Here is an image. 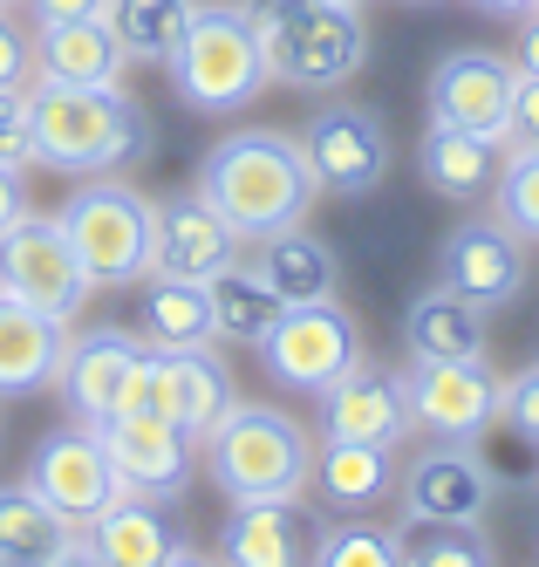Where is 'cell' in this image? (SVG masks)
<instances>
[{"label":"cell","instance_id":"obj_37","mask_svg":"<svg viewBox=\"0 0 539 567\" xmlns=\"http://www.w3.org/2000/svg\"><path fill=\"white\" fill-rule=\"evenodd\" d=\"M34 83V42L14 21V8H0V90H28Z\"/></svg>","mask_w":539,"mask_h":567},{"label":"cell","instance_id":"obj_35","mask_svg":"<svg viewBox=\"0 0 539 567\" xmlns=\"http://www.w3.org/2000/svg\"><path fill=\"white\" fill-rule=\"evenodd\" d=\"M34 116H28V90H0V172H34Z\"/></svg>","mask_w":539,"mask_h":567},{"label":"cell","instance_id":"obj_2","mask_svg":"<svg viewBox=\"0 0 539 567\" xmlns=\"http://www.w3.org/2000/svg\"><path fill=\"white\" fill-rule=\"evenodd\" d=\"M198 472L213 478V493L232 506L253 499H308L314 478V431L280 411V403L239 396L232 411L198 437Z\"/></svg>","mask_w":539,"mask_h":567},{"label":"cell","instance_id":"obj_21","mask_svg":"<svg viewBox=\"0 0 539 567\" xmlns=\"http://www.w3.org/2000/svg\"><path fill=\"white\" fill-rule=\"evenodd\" d=\"M396 478H403V452L396 444H355V437H321L314 444V478L308 493L321 513H376L383 499H396Z\"/></svg>","mask_w":539,"mask_h":567},{"label":"cell","instance_id":"obj_25","mask_svg":"<svg viewBox=\"0 0 539 567\" xmlns=\"http://www.w3.org/2000/svg\"><path fill=\"white\" fill-rule=\"evenodd\" d=\"M62 321H49L41 308L0 295V396H34L55 383L62 362Z\"/></svg>","mask_w":539,"mask_h":567},{"label":"cell","instance_id":"obj_27","mask_svg":"<svg viewBox=\"0 0 539 567\" xmlns=\"http://www.w3.org/2000/svg\"><path fill=\"white\" fill-rule=\"evenodd\" d=\"M403 349L410 362H465V355H485V308L458 301L450 288H431L403 308Z\"/></svg>","mask_w":539,"mask_h":567},{"label":"cell","instance_id":"obj_15","mask_svg":"<svg viewBox=\"0 0 539 567\" xmlns=\"http://www.w3.org/2000/svg\"><path fill=\"white\" fill-rule=\"evenodd\" d=\"M499 478H491L478 444H424L417 458H403L396 478V506L403 519H424V526H478Z\"/></svg>","mask_w":539,"mask_h":567},{"label":"cell","instance_id":"obj_30","mask_svg":"<svg viewBox=\"0 0 539 567\" xmlns=\"http://www.w3.org/2000/svg\"><path fill=\"white\" fill-rule=\"evenodd\" d=\"M69 540V519L34 493L28 478L0 485V560L8 567H49Z\"/></svg>","mask_w":539,"mask_h":567},{"label":"cell","instance_id":"obj_48","mask_svg":"<svg viewBox=\"0 0 539 567\" xmlns=\"http://www.w3.org/2000/svg\"><path fill=\"white\" fill-rule=\"evenodd\" d=\"M532 8H539V0H532Z\"/></svg>","mask_w":539,"mask_h":567},{"label":"cell","instance_id":"obj_29","mask_svg":"<svg viewBox=\"0 0 539 567\" xmlns=\"http://www.w3.org/2000/svg\"><path fill=\"white\" fill-rule=\"evenodd\" d=\"M205 295H213V336L219 342H246V349H260V336L280 321V295H273V280L253 267V260H232L219 267L213 280H205Z\"/></svg>","mask_w":539,"mask_h":567},{"label":"cell","instance_id":"obj_44","mask_svg":"<svg viewBox=\"0 0 539 567\" xmlns=\"http://www.w3.org/2000/svg\"><path fill=\"white\" fill-rule=\"evenodd\" d=\"M164 567H219V560H213V554H198V547H185V554H172Z\"/></svg>","mask_w":539,"mask_h":567},{"label":"cell","instance_id":"obj_24","mask_svg":"<svg viewBox=\"0 0 539 567\" xmlns=\"http://www.w3.org/2000/svg\"><path fill=\"white\" fill-rule=\"evenodd\" d=\"M253 267L273 280V295L294 308V301H328L342 295V254L301 219V226H280L267 239H253Z\"/></svg>","mask_w":539,"mask_h":567},{"label":"cell","instance_id":"obj_46","mask_svg":"<svg viewBox=\"0 0 539 567\" xmlns=\"http://www.w3.org/2000/svg\"><path fill=\"white\" fill-rule=\"evenodd\" d=\"M0 8H21V0H0Z\"/></svg>","mask_w":539,"mask_h":567},{"label":"cell","instance_id":"obj_16","mask_svg":"<svg viewBox=\"0 0 539 567\" xmlns=\"http://www.w3.org/2000/svg\"><path fill=\"white\" fill-rule=\"evenodd\" d=\"M512 90H519V62L512 55H499V49H450L431 69V124H450V131L506 144Z\"/></svg>","mask_w":539,"mask_h":567},{"label":"cell","instance_id":"obj_32","mask_svg":"<svg viewBox=\"0 0 539 567\" xmlns=\"http://www.w3.org/2000/svg\"><path fill=\"white\" fill-rule=\"evenodd\" d=\"M396 567H499L485 526H424L403 519L396 526Z\"/></svg>","mask_w":539,"mask_h":567},{"label":"cell","instance_id":"obj_39","mask_svg":"<svg viewBox=\"0 0 539 567\" xmlns=\"http://www.w3.org/2000/svg\"><path fill=\"white\" fill-rule=\"evenodd\" d=\"M21 8H28L34 28H41V21H82V14H103V0H21Z\"/></svg>","mask_w":539,"mask_h":567},{"label":"cell","instance_id":"obj_10","mask_svg":"<svg viewBox=\"0 0 539 567\" xmlns=\"http://www.w3.org/2000/svg\"><path fill=\"white\" fill-rule=\"evenodd\" d=\"M28 485L69 519V534H90L116 499H131L123 478H116V465H110V452H103V437L90 424L41 431L34 452H28Z\"/></svg>","mask_w":539,"mask_h":567},{"label":"cell","instance_id":"obj_18","mask_svg":"<svg viewBox=\"0 0 539 567\" xmlns=\"http://www.w3.org/2000/svg\"><path fill=\"white\" fill-rule=\"evenodd\" d=\"M301 151H308L321 192H335V198H362L390 178V131H383V116L362 110V103L314 110L308 131H301Z\"/></svg>","mask_w":539,"mask_h":567},{"label":"cell","instance_id":"obj_19","mask_svg":"<svg viewBox=\"0 0 539 567\" xmlns=\"http://www.w3.org/2000/svg\"><path fill=\"white\" fill-rule=\"evenodd\" d=\"M239 247H246L239 226L198 185L191 192H172V198H151V274L213 280L219 267L239 260Z\"/></svg>","mask_w":539,"mask_h":567},{"label":"cell","instance_id":"obj_36","mask_svg":"<svg viewBox=\"0 0 539 567\" xmlns=\"http://www.w3.org/2000/svg\"><path fill=\"white\" fill-rule=\"evenodd\" d=\"M499 424H506L519 444H539V362H526L519 377L499 383Z\"/></svg>","mask_w":539,"mask_h":567},{"label":"cell","instance_id":"obj_12","mask_svg":"<svg viewBox=\"0 0 539 567\" xmlns=\"http://www.w3.org/2000/svg\"><path fill=\"white\" fill-rule=\"evenodd\" d=\"M314 424H321V437L396 444V452H403V444L417 437V417H410V383H403V370H390V362H376V355L362 349L349 370L314 396Z\"/></svg>","mask_w":539,"mask_h":567},{"label":"cell","instance_id":"obj_7","mask_svg":"<svg viewBox=\"0 0 539 567\" xmlns=\"http://www.w3.org/2000/svg\"><path fill=\"white\" fill-rule=\"evenodd\" d=\"M362 349H369L362 321L335 295L328 301H294V308H280V321L260 336V370H267V383L294 390V396H321Z\"/></svg>","mask_w":539,"mask_h":567},{"label":"cell","instance_id":"obj_45","mask_svg":"<svg viewBox=\"0 0 539 567\" xmlns=\"http://www.w3.org/2000/svg\"><path fill=\"white\" fill-rule=\"evenodd\" d=\"M410 8H431V0H410Z\"/></svg>","mask_w":539,"mask_h":567},{"label":"cell","instance_id":"obj_9","mask_svg":"<svg viewBox=\"0 0 539 567\" xmlns=\"http://www.w3.org/2000/svg\"><path fill=\"white\" fill-rule=\"evenodd\" d=\"M239 403V383L226 370V355L205 342V349H144L131 390H123V411H151V417H172L191 437H205L226 411Z\"/></svg>","mask_w":539,"mask_h":567},{"label":"cell","instance_id":"obj_3","mask_svg":"<svg viewBox=\"0 0 539 567\" xmlns=\"http://www.w3.org/2000/svg\"><path fill=\"white\" fill-rule=\"evenodd\" d=\"M28 116H34V157L49 172L103 178V172H131L137 157H151V116L123 83L110 90L28 83Z\"/></svg>","mask_w":539,"mask_h":567},{"label":"cell","instance_id":"obj_17","mask_svg":"<svg viewBox=\"0 0 539 567\" xmlns=\"http://www.w3.org/2000/svg\"><path fill=\"white\" fill-rule=\"evenodd\" d=\"M144 355V336L137 329H69L62 336V362H55V396L69 403L75 424H110L123 411V390H131V370Z\"/></svg>","mask_w":539,"mask_h":567},{"label":"cell","instance_id":"obj_49","mask_svg":"<svg viewBox=\"0 0 539 567\" xmlns=\"http://www.w3.org/2000/svg\"><path fill=\"white\" fill-rule=\"evenodd\" d=\"M0 567H8V560H0Z\"/></svg>","mask_w":539,"mask_h":567},{"label":"cell","instance_id":"obj_20","mask_svg":"<svg viewBox=\"0 0 539 567\" xmlns=\"http://www.w3.org/2000/svg\"><path fill=\"white\" fill-rule=\"evenodd\" d=\"M314 540H321V513L308 499H253L219 519L213 560L219 567H314Z\"/></svg>","mask_w":539,"mask_h":567},{"label":"cell","instance_id":"obj_42","mask_svg":"<svg viewBox=\"0 0 539 567\" xmlns=\"http://www.w3.org/2000/svg\"><path fill=\"white\" fill-rule=\"evenodd\" d=\"M49 567H103V560H96V547H90V534H69V540H62V554H55Z\"/></svg>","mask_w":539,"mask_h":567},{"label":"cell","instance_id":"obj_33","mask_svg":"<svg viewBox=\"0 0 539 567\" xmlns=\"http://www.w3.org/2000/svg\"><path fill=\"white\" fill-rule=\"evenodd\" d=\"M314 567H396V526H376V513L328 519L314 540Z\"/></svg>","mask_w":539,"mask_h":567},{"label":"cell","instance_id":"obj_14","mask_svg":"<svg viewBox=\"0 0 539 567\" xmlns=\"http://www.w3.org/2000/svg\"><path fill=\"white\" fill-rule=\"evenodd\" d=\"M103 452L123 478V493L137 499H185L198 485V437L172 417H151V411H116L110 424H96Z\"/></svg>","mask_w":539,"mask_h":567},{"label":"cell","instance_id":"obj_26","mask_svg":"<svg viewBox=\"0 0 539 567\" xmlns=\"http://www.w3.org/2000/svg\"><path fill=\"white\" fill-rule=\"evenodd\" d=\"M417 172L450 206H485L491 178H499V144L471 137V131H450V124H431L424 144H417Z\"/></svg>","mask_w":539,"mask_h":567},{"label":"cell","instance_id":"obj_22","mask_svg":"<svg viewBox=\"0 0 539 567\" xmlns=\"http://www.w3.org/2000/svg\"><path fill=\"white\" fill-rule=\"evenodd\" d=\"M34 83H75V90H110L123 83V42L110 34L103 14H82V21H41L34 34Z\"/></svg>","mask_w":539,"mask_h":567},{"label":"cell","instance_id":"obj_41","mask_svg":"<svg viewBox=\"0 0 539 567\" xmlns=\"http://www.w3.org/2000/svg\"><path fill=\"white\" fill-rule=\"evenodd\" d=\"M512 62H519L526 75H539V8L519 21V55H512Z\"/></svg>","mask_w":539,"mask_h":567},{"label":"cell","instance_id":"obj_23","mask_svg":"<svg viewBox=\"0 0 539 567\" xmlns=\"http://www.w3.org/2000/svg\"><path fill=\"white\" fill-rule=\"evenodd\" d=\"M90 547L103 567H164L172 554L191 547L185 519H178V499H116L96 526H90Z\"/></svg>","mask_w":539,"mask_h":567},{"label":"cell","instance_id":"obj_31","mask_svg":"<svg viewBox=\"0 0 539 567\" xmlns=\"http://www.w3.org/2000/svg\"><path fill=\"white\" fill-rule=\"evenodd\" d=\"M191 14H198V0H103V21L131 62H172Z\"/></svg>","mask_w":539,"mask_h":567},{"label":"cell","instance_id":"obj_40","mask_svg":"<svg viewBox=\"0 0 539 567\" xmlns=\"http://www.w3.org/2000/svg\"><path fill=\"white\" fill-rule=\"evenodd\" d=\"M21 213H28V185H21V172H0V233H8Z\"/></svg>","mask_w":539,"mask_h":567},{"label":"cell","instance_id":"obj_43","mask_svg":"<svg viewBox=\"0 0 539 567\" xmlns=\"http://www.w3.org/2000/svg\"><path fill=\"white\" fill-rule=\"evenodd\" d=\"M478 14H491V21H526L532 14V0H471Z\"/></svg>","mask_w":539,"mask_h":567},{"label":"cell","instance_id":"obj_5","mask_svg":"<svg viewBox=\"0 0 539 567\" xmlns=\"http://www.w3.org/2000/svg\"><path fill=\"white\" fill-rule=\"evenodd\" d=\"M253 28L280 90H342L369 62V28L349 0H253Z\"/></svg>","mask_w":539,"mask_h":567},{"label":"cell","instance_id":"obj_13","mask_svg":"<svg viewBox=\"0 0 539 567\" xmlns=\"http://www.w3.org/2000/svg\"><path fill=\"white\" fill-rule=\"evenodd\" d=\"M437 288H450L458 301H471L485 315L512 308L519 288H526V239L491 213L458 219L444 233V247H437Z\"/></svg>","mask_w":539,"mask_h":567},{"label":"cell","instance_id":"obj_8","mask_svg":"<svg viewBox=\"0 0 539 567\" xmlns=\"http://www.w3.org/2000/svg\"><path fill=\"white\" fill-rule=\"evenodd\" d=\"M0 295H14L28 308H41L49 321H62V329H75V315L90 308V274H82L75 247L55 213H21L8 233H0Z\"/></svg>","mask_w":539,"mask_h":567},{"label":"cell","instance_id":"obj_1","mask_svg":"<svg viewBox=\"0 0 539 567\" xmlns=\"http://www.w3.org/2000/svg\"><path fill=\"white\" fill-rule=\"evenodd\" d=\"M198 192L239 226V239H267V233L301 226L314 213L321 178L308 165L301 137L267 131V124H239L198 157Z\"/></svg>","mask_w":539,"mask_h":567},{"label":"cell","instance_id":"obj_34","mask_svg":"<svg viewBox=\"0 0 539 567\" xmlns=\"http://www.w3.org/2000/svg\"><path fill=\"white\" fill-rule=\"evenodd\" d=\"M491 219H506L526 247H539V151H506L491 178Z\"/></svg>","mask_w":539,"mask_h":567},{"label":"cell","instance_id":"obj_11","mask_svg":"<svg viewBox=\"0 0 539 567\" xmlns=\"http://www.w3.org/2000/svg\"><path fill=\"white\" fill-rule=\"evenodd\" d=\"M410 417H417V437L431 444H478L491 424H499V370L485 355L465 362H410Z\"/></svg>","mask_w":539,"mask_h":567},{"label":"cell","instance_id":"obj_4","mask_svg":"<svg viewBox=\"0 0 539 567\" xmlns=\"http://www.w3.org/2000/svg\"><path fill=\"white\" fill-rule=\"evenodd\" d=\"M172 90L198 116H239L267 90V55L253 28V0H205L191 14L185 42L172 49Z\"/></svg>","mask_w":539,"mask_h":567},{"label":"cell","instance_id":"obj_6","mask_svg":"<svg viewBox=\"0 0 539 567\" xmlns=\"http://www.w3.org/2000/svg\"><path fill=\"white\" fill-rule=\"evenodd\" d=\"M62 233L90 274V288H137L151 274V198L131 185V178H82L69 198H62Z\"/></svg>","mask_w":539,"mask_h":567},{"label":"cell","instance_id":"obj_47","mask_svg":"<svg viewBox=\"0 0 539 567\" xmlns=\"http://www.w3.org/2000/svg\"><path fill=\"white\" fill-rule=\"evenodd\" d=\"M349 8H362V0H349Z\"/></svg>","mask_w":539,"mask_h":567},{"label":"cell","instance_id":"obj_38","mask_svg":"<svg viewBox=\"0 0 539 567\" xmlns=\"http://www.w3.org/2000/svg\"><path fill=\"white\" fill-rule=\"evenodd\" d=\"M506 144L539 151V75H526V69H519V90H512V131H506Z\"/></svg>","mask_w":539,"mask_h":567},{"label":"cell","instance_id":"obj_28","mask_svg":"<svg viewBox=\"0 0 539 567\" xmlns=\"http://www.w3.org/2000/svg\"><path fill=\"white\" fill-rule=\"evenodd\" d=\"M137 288H144V301H137L144 349H205V342H219L213 336V295H205V280L144 274Z\"/></svg>","mask_w":539,"mask_h":567}]
</instances>
